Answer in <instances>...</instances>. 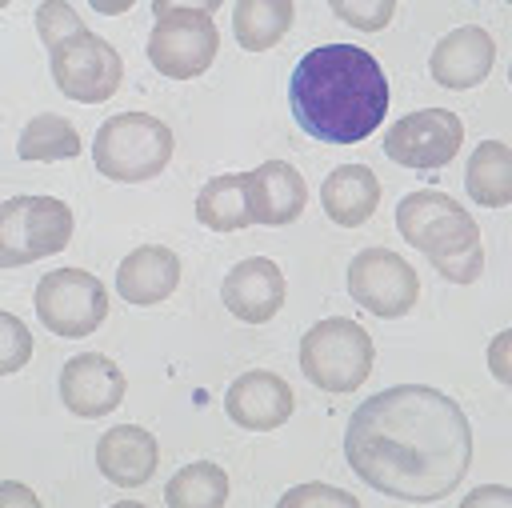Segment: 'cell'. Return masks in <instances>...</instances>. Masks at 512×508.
Returning <instances> with one entry per match:
<instances>
[{
    "label": "cell",
    "mask_w": 512,
    "mask_h": 508,
    "mask_svg": "<svg viewBox=\"0 0 512 508\" xmlns=\"http://www.w3.org/2000/svg\"><path fill=\"white\" fill-rule=\"evenodd\" d=\"M492 64H496V40L480 24H464L436 40L428 72L440 88L464 92V88H476L480 80H488Z\"/></svg>",
    "instance_id": "cell-14"
},
{
    "label": "cell",
    "mask_w": 512,
    "mask_h": 508,
    "mask_svg": "<svg viewBox=\"0 0 512 508\" xmlns=\"http://www.w3.org/2000/svg\"><path fill=\"white\" fill-rule=\"evenodd\" d=\"M508 84H512V64H508Z\"/></svg>",
    "instance_id": "cell-36"
},
{
    "label": "cell",
    "mask_w": 512,
    "mask_h": 508,
    "mask_svg": "<svg viewBox=\"0 0 512 508\" xmlns=\"http://www.w3.org/2000/svg\"><path fill=\"white\" fill-rule=\"evenodd\" d=\"M48 52H52V84L68 100L104 104L108 96H116V88L124 80V60L104 36L80 28L68 40H60L56 48H48Z\"/></svg>",
    "instance_id": "cell-8"
},
{
    "label": "cell",
    "mask_w": 512,
    "mask_h": 508,
    "mask_svg": "<svg viewBox=\"0 0 512 508\" xmlns=\"http://www.w3.org/2000/svg\"><path fill=\"white\" fill-rule=\"evenodd\" d=\"M348 296L372 316H408L420 300L416 268L392 248H360L348 264Z\"/></svg>",
    "instance_id": "cell-9"
},
{
    "label": "cell",
    "mask_w": 512,
    "mask_h": 508,
    "mask_svg": "<svg viewBox=\"0 0 512 508\" xmlns=\"http://www.w3.org/2000/svg\"><path fill=\"white\" fill-rule=\"evenodd\" d=\"M244 188H248L252 224H264V228L292 224L308 204V184L288 160L256 164L252 172H244Z\"/></svg>",
    "instance_id": "cell-16"
},
{
    "label": "cell",
    "mask_w": 512,
    "mask_h": 508,
    "mask_svg": "<svg viewBox=\"0 0 512 508\" xmlns=\"http://www.w3.org/2000/svg\"><path fill=\"white\" fill-rule=\"evenodd\" d=\"M328 8L356 32H384L396 16V0H328Z\"/></svg>",
    "instance_id": "cell-26"
},
{
    "label": "cell",
    "mask_w": 512,
    "mask_h": 508,
    "mask_svg": "<svg viewBox=\"0 0 512 508\" xmlns=\"http://www.w3.org/2000/svg\"><path fill=\"white\" fill-rule=\"evenodd\" d=\"M160 444L140 424H116L96 440V468L116 488H140L156 476Z\"/></svg>",
    "instance_id": "cell-17"
},
{
    "label": "cell",
    "mask_w": 512,
    "mask_h": 508,
    "mask_svg": "<svg viewBox=\"0 0 512 508\" xmlns=\"http://www.w3.org/2000/svg\"><path fill=\"white\" fill-rule=\"evenodd\" d=\"M288 100L308 136L324 144H360L384 124L388 76L368 48L320 44L292 68Z\"/></svg>",
    "instance_id": "cell-2"
},
{
    "label": "cell",
    "mask_w": 512,
    "mask_h": 508,
    "mask_svg": "<svg viewBox=\"0 0 512 508\" xmlns=\"http://www.w3.org/2000/svg\"><path fill=\"white\" fill-rule=\"evenodd\" d=\"M108 508H148V504H140V500H116V504H108Z\"/></svg>",
    "instance_id": "cell-34"
},
{
    "label": "cell",
    "mask_w": 512,
    "mask_h": 508,
    "mask_svg": "<svg viewBox=\"0 0 512 508\" xmlns=\"http://www.w3.org/2000/svg\"><path fill=\"white\" fill-rule=\"evenodd\" d=\"M372 360V336L348 316H328L300 336V372L324 392L340 396L360 388L372 372Z\"/></svg>",
    "instance_id": "cell-5"
},
{
    "label": "cell",
    "mask_w": 512,
    "mask_h": 508,
    "mask_svg": "<svg viewBox=\"0 0 512 508\" xmlns=\"http://www.w3.org/2000/svg\"><path fill=\"white\" fill-rule=\"evenodd\" d=\"M344 460L368 488L392 500L432 504L464 480L472 464V424L448 392L396 384L352 412Z\"/></svg>",
    "instance_id": "cell-1"
},
{
    "label": "cell",
    "mask_w": 512,
    "mask_h": 508,
    "mask_svg": "<svg viewBox=\"0 0 512 508\" xmlns=\"http://www.w3.org/2000/svg\"><path fill=\"white\" fill-rule=\"evenodd\" d=\"M464 184L480 208L512 204V148L504 140H480L468 156Z\"/></svg>",
    "instance_id": "cell-20"
},
{
    "label": "cell",
    "mask_w": 512,
    "mask_h": 508,
    "mask_svg": "<svg viewBox=\"0 0 512 508\" xmlns=\"http://www.w3.org/2000/svg\"><path fill=\"white\" fill-rule=\"evenodd\" d=\"M32 300H36V320L64 340L92 336L108 320V288L84 268H56L40 276Z\"/></svg>",
    "instance_id": "cell-7"
},
{
    "label": "cell",
    "mask_w": 512,
    "mask_h": 508,
    "mask_svg": "<svg viewBox=\"0 0 512 508\" xmlns=\"http://www.w3.org/2000/svg\"><path fill=\"white\" fill-rule=\"evenodd\" d=\"M88 4H92L100 16H120V12H128L136 0H88Z\"/></svg>",
    "instance_id": "cell-33"
},
{
    "label": "cell",
    "mask_w": 512,
    "mask_h": 508,
    "mask_svg": "<svg viewBox=\"0 0 512 508\" xmlns=\"http://www.w3.org/2000/svg\"><path fill=\"white\" fill-rule=\"evenodd\" d=\"M72 208L56 196H12L0 204V268H20L64 252Z\"/></svg>",
    "instance_id": "cell-6"
},
{
    "label": "cell",
    "mask_w": 512,
    "mask_h": 508,
    "mask_svg": "<svg viewBox=\"0 0 512 508\" xmlns=\"http://www.w3.org/2000/svg\"><path fill=\"white\" fill-rule=\"evenodd\" d=\"M176 284H180V256L164 244L132 248L116 268V292L140 308L168 300L176 292Z\"/></svg>",
    "instance_id": "cell-18"
},
{
    "label": "cell",
    "mask_w": 512,
    "mask_h": 508,
    "mask_svg": "<svg viewBox=\"0 0 512 508\" xmlns=\"http://www.w3.org/2000/svg\"><path fill=\"white\" fill-rule=\"evenodd\" d=\"M224 0H152V16H164V12H204L212 16Z\"/></svg>",
    "instance_id": "cell-32"
},
{
    "label": "cell",
    "mask_w": 512,
    "mask_h": 508,
    "mask_svg": "<svg viewBox=\"0 0 512 508\" xmlns=\"http://www.w3.org/2000/svg\"><path fill=\"white\" fill-rule=\"evenodd\" d=\"M60 400L80 420L108 416L124 400V372L100 352H76L60 368Z\"/></svg>",
    "instance_id": "cell-12"
},
{
    "label": "cell",
    "mask_w": 512,
    "mask_h": 508,
    "mask_svg": "<svg viewBox=\"0 0 512 508\" xmlns=\"http://www.w3.org/2000/svg\"><path fill=\"white\" fill-rule=\"evenodd\" d=\"M224 500H228V476L212 460L184 464L164 484V504L168 508H224Z\"/></svg>",
    "instance_id": "cell-23"
},
{
    "label": "cell",
    "mask_w": 512,
    "mask_h": 508,
    "mask_svg": "<svg viewBox=\"0 0 512 508\" xmlns=\"http://www.w3.org/2000/svg\"><path fill=\"white\" fill-rule=\"evenodd\" d=\"M488 372H492L500 384L512 388V328H504V332H496V336L488 340Z\"/></svg>",
    "instance_id": "cell-29"
},
{
    "label": "cell",
    "mask_w": 512,
    "mask_h": 508,
    "mask_svg": "<svg viewBox=\"0 0 512 508\" xmlns=\"http://www.w3.org/2000/svg\"><path fill=\"white\" fill-rule=\"evenodd\" d=\"M16 152L20 160H72L80 152V132L72 128V120L56 116V112H40L24 124L20 140H16Z\"/></svg>",
    "instance_id": "cell-24"
},
{
    "label": "cell",
    "mask_w": 512,
    "mask_h": 508,
    "mask_svg": "<svg viewBox=\"0 0 512 508\" xmlns=\"http://www.w3.org/2000/svg\"><path fill=\"white\" fill-rule=\"evenodd\" d=\"M8 4H12V0H0V8H8Z\"/></svg>",
    "instance_id": "cell-35"
},
{
    "label": "cell",
    "mask_w": 512,
    "mask_h": 508,
    "mask_svg": "<svg viewBox=\"0 0 512 508\" xmlns=\"http://www.w3.org/2000/svg\"><path fill=\"white\" fill-rule=\"evenodd\" d=\"M292 28V0H236L232 32L244 52H268Z\"/></svg>",
    "instance_id": "cell-22"
},
{
    "label": "cell",
    "mask_w": 512,
    "mask_h": 508,
    "mask_svg": "<svg viewBox=\"0 0 512 508\" xmlns=\"http://www.w3.org/2000/svg\"><path fill=\"white\" fill-rule=\"evenodd\" d=\"M80 28L84 24H80V16H76V8L68 0H40V8H36V32H40L44 48H56L60 40H68Z\"/></svg>",
    "instance_id": "cell-28"
},
{
    "label": "cell",
    "mask_w": 512,
    "mask_h": 508,
    "mask_svg": "<svg viewBox=\"0 0 512 508\" xmlns=\"http://www.w3.org/2000/svg\"><path fill=\"white\" fill-rule=\"evenodd\" d=\"M172 128L160 116L148 112H116L96 128L92 140V160L96 172L120 184H140L152 180L168 168L172 160Z\"/></svg>",
    "instance_id": "cell-4"
},
{
    "label": "cell",
    "mask_w": 512,
    "mask_h": 508,
    "mask_svg": "<svg viewBox=\"0 0 512 508\" xmlns=\"http://www.w3.org/2000/svg\"><path fill=\"white\" fill-rule=\"evenodd\" d=\"M320 204L332 224L360 228L380 204V180L368 164H340L320 184Z\"/></svg>",
    "instance_id": "cell-19"
},
{
    "label": "cell",
    "mask_w": 512,
    "mask_h": 508,
    "mask_svg": "<svg viewBox=\"0 0 512 508\" xmlns=\"http://www.w3.org/2000/svg\"><path fill=\"white\" fill-rule=\"evenodd\" d=\"M220 52V32L204 12H164L148 36V60L168 80H192L212 68Z\"/></svg>",
    "instance_id": "cell-10"
},
{
    "label": "cell",
    "mask_w": 512,
    "mask_h": 508,
    "mask_svg": "<svg viewBox=\"0 0 512 508\" xmlns=\"http://www.w3.org/2000/svg\"><path fill=\"white\" fill-rule=\"evenodd\" d=\"M396 228L400 236L432 260V268L452 284H472L484 272V240L480 224L468 216L460 200L448 192H408L396 204Z\"/></svg>",
    "instance_id": "cell-3"
},
{
    "label": "cell",
    "mask_w": 512,
    "mask_h": 508,
    "mask_svg": "<svg viewBox=\"0 0 512 508\" xmlns=\"http://www.w3.org/2000/svg\"><path fill=\"white\" fill-rule=\"evenodd\" d=\"M196 220L212 232H240L252 224V208H248V188H244V172L232 176H212L200 192H196Z\"/></svg>",
    "instance_id": "cell-21"
},
{
    "label": "cell",
    "mask_w": 512,
    "mask_h": 508,
    "mask_svg": "<svg viewBox=\"0 0 512 508\" xmlns=\"http://www.w3.org/2000/svg\"><path fill=\"white\" fill-rule=\"evenodd\" d=\"M0 508H44V504H40V496H36L28 484L4 480V484H0Z\"/></svg>",
    "instance_id": "cell-31"
},
{
    "label": "cell",
    "mask_w": 512,
    "mask_h": 508,
    "mask_svg": "<svg viewBox=\"0 0 512 508\" xmlns=\"http://www.w3.org/2000/svg\"><path fill=\"white\" fill-rule=\"evenodd\" d=\"M504 4H512V0H504Z\"/></svg>",
    "instance_id": "cell-37"
},
{
    "label": "cell",
    "mask_w": 512,
    "mask_h": 508,
    "mask_svg": "<svg viewBox=\"0 0 512 508\" xmlns=\"http://www.w3.org/2000/svg\"><path fill=\"white\" fill-rule=\"evenodd\" d=\"M32 332H28V324L20 320V316H12V312H4L0 308V376H12V372H20L28 360H32Z\"/></svg>",
    "instance_id": "cell-25"
},
{
    "label": "cell",
    "mask_w": 512,
    "mask_h": 508,
    "mask_svg": "<svg viewBox=\"0 0 512 508\" xmlns=\"http://www.w3.org/2000/svg\"><path fill=\"white\" fill-rule=\"evenodd\" d=\"M464 144V120L448 108H420L384 128V156L400 168H444Z\"/></svg>",
    "instance_id": "cell-11"
},
{
    "label": "cell",
    "mask_w": 512,
    "mask_h": 508,
    "mask_svg": "<svg viewBox=\"0 0 512 508\" xmlns=\"http://www.w3.org/2000/svg\"><path fill=\"white\" fill-rule=\"evenodd\" d=\"M460 508H512V488H504V484H480V488H472L460 500Z\"/></svg>",
    "instance_id": "cell-30"
},
{
    "label": "cell",
    "mask_w": 512,
    "mask_h": 508,
    "mask_svg": "<svg viewBox=\"0 0 512 508\" xmlns=\"http://www.w3.org/2000/svg\"><path fill=\"white\" fill-rule=\"evenodd\" d=\"M224 412L236 428H248V432H272L280 428L288 416H292V388L284 376L276 372H244L228 384L224 392Z\"/></svg>",
    "instance_id": "cell-15"
},
{
    "label": "cell",
    "mask_w": 512,
    "mask_h": 508,
    "mask_svg": "<svg viewBox=\"0 0 512 508\" xmlns=\"http://www.w3.org/2000/svg\"><path fill=\"white\" fill-rule=\"evenodd\" d=\"M276 508H360V500L336 484H324V480H308V484H296L288 488Z\"/></svg>",
    "instance_id": "cell-27"
},
{
    "label": "cell",
    "mask_w": 512,
    "mask_h": 508,
    "mask_svg": "<svg viewBox=\"0 0 512 508\" xmlns=\"http://www.w3.org/2000/svg\"><path fill=\"white\" fill-rule=\"evenodd\" d=\"M284 272L276 268V260L268 256H248L240 264L228 268L224 284H220V300L224 308L244 320V324H264L284 308Z\"/></svg>",
    "instance_id": "cell-13"
}]
</instances>
